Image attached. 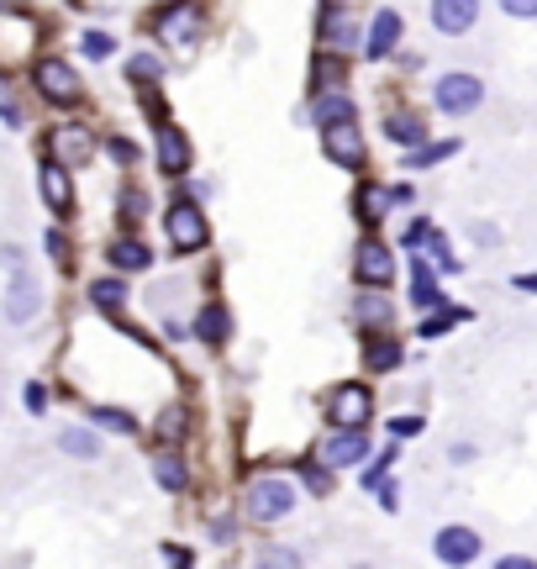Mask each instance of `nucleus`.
<instances>
[{"label":"nucleus","instance_id":"obj_8","mask_svg":"<svg viewBox=\"0 0 537 569\" xmlns=\"http://www.w3.org/2000/svg\"><path fill=\"white\" fill-rule=\"evenodd\" d=\"M354 270L363 285H390L395 280V259H390V248L380 238H363L354 253Z\"/></svg>","mask_w":537,"mask_h":569},{"label":"nucleus","instance_id":"obj_38","mask_svg":"<svg viewBox=\"0 0 537 569\" xmlns=\"http://www.w3.org/2000/svg\"><path fill=\"white\" fill-rule=\"evenodd\" d=\"M300 485H306L311 496H332V470L327 464H311V470L300 475Z\"/></svg>","mask_w":537,"mask_h":569},{"label":"nucleus","instance_id":"obj_49","mask_svg":"<svg viewBox=\"0 0 537 569\" xmlns=\"http://www.w3.org/2000/svg\"><path fill=\"white\" fill-rule=\"evenodd\" d=\"M511 285H516V291H522V296H533V291H537V274H516V280H511Z\"/></svg>","mask_w":537,"mask_h":569},{"label":"nucleus","instance_id":"obj_18","mask_svg":"<svg viewBox=\"0 0 537 569\" xmlns=\"http://www.w3.org/2000/svg\"><path fill=\"white\" fill-rule=\"evenodd\" d=\"M354 317L363 322V328H385L390 317H395V306H390V296H385V285H363V291H358V300H354Z\"/></svg>","mask_w":537,"mask_h":569},{"label":"nucleus","instance_id":"obj_29","mask_svg":"<svg viewBox=\"0 0 537 569\" xmlns=\"http://www.w3.org/2000/svg\"><path fill=\"white\" fill-rule=\"evenodd\" d=\"M453 153H458V143H417V149H406V169H432Z\"/></svg>","mask_w":537,"mask_h":569},{"label":"nucleus","instance_id":"obj_13","mask_svg":"<svg viewBox=\"0 0 537 569\" xmlns=\"http://www.w3.org/2000/svg\"><path fill=\"white\" fill-rule=\"evenodd\" d=\"M475 16H479V0H432V27L443 37H464L475 27Z\"/></svg>","mask_w":537,"mask_h":569},{"label":"nucleus","instance_id":"obj_43","mask_svg":"<svg viewBox=\"0 0 537 569\" xmlns=\"http://www.w3.org/2000/svg\"><path fill=\"white\" fill-rule=\"evenodd\" d=\"M22 401H27L32 417H37V412H48V390H43V386H27V390H22Z\"/></svg>","mask_w":537,"mask_h":569},{"label":"nucleus","instance_id":"obj_6","mask_svg":"<svg viewBox=\"0 0 537 569\" xmlns=\"http://www.w3.org/2000/svg\"><path fill=\"white\" fill-rule=\"evenodd\" d=\"M32 85L48 95L53 106H74V95H80V74H74V63L43 59V63H32Z\"/></svg>","mask_w":537,"mask_h":569},{"label":"nucleus","instance_id":"obj_33","mask_svg":"<svg viewBox=\"0 0 537 569\" xmlns=\"http://www.w3.org/2000/svg\"><path fill=\"white\" fill-rule=\"evenodd\" d=\"M158 74H164V63L153 59V54H138V59L127 63V80H132V85H153Z\"/></svg>","mask_w":537,"mask_h":569},{"label":"nucleus","instance_id":"obj_37","mask_svg":"<svg viewBox=\"0 0 537 569\" xmlns=\"http://www.w3.org/2000/svg\"><path fill=\"white\" fill-rule=\"evenodd\" d=\"M111 48H117L111 32H85V37H80V54H85V59H106Z\"/></svg>","mask_w":537,"mask_h":569},{"label":"nucleus","instance_id":"obj_36","mask_svg":"<svg viewBox=\"0 0 537 569\" xmlns=\"http://www.w3.org/2000/svg\"><path fill=\"white\" fill-rule=\"evenodd\" d=\"M90 417L100 422V427H117V432H132L138 422H132V412H121V406H95Z\"/></svg>","mask_w":537,"mask_h":569},{"label":"nucleus","instance_id":"obj_41","mask_svg":"<svg viewBox=\"0 0 537 569\" xmlns=\"http://www.w3.org/2000/svg\"><path fill=\"white\" fill-rule=\"evenodd\" d=\"M427 233H432V222H411V227L401 233V248H406V253H421V242H427Z\"/></svg>","mask_w":537,"mask_h":569},{"label":"nucleus","instance_id":"obj_16","mask_svg":"<svg viewBox=\"0 0 537 569\" xmlns=\"http://www.w3.org/2000/svg\"><path fill=\"white\" fill-rule=\"evenodd\" d=\"M37 180H43V201L59 211V216H63L69 206H74V185H69V175H63L59 158H48V164L37 169Z\"/></svg>","mask_w":537,"mask_h":569},{"label":"nucleus","instance_id":"obj_24","mask_svg":"<svg viewBox=\"0 0 537 569\" xmlns=\"http://www.w3.org/2000/svg\"><path fill=\"white\" fill-rule=\"evenodd\" d=\"M411 306L417 311H427V306H438V274L421 264L417 253H411Z\"/></svg>","mask_w":537,"mask_h":569},{"label":"nucleus","instance_id":"obj_42","mask_svg":"<svg viewBox=\"0 0 537 569\" xmlns=\"http://www.w3.org/2000/svg\"><path fill=\"white\" fill-rule=\"evenodd\" d=\"M501 11H506V16H516V22H533V16H537V0H501Z\"/></svg>","mask_w":537,"mask_h":569},{"label":"nucleus","instance_id":"obj_27","mask_svg":"<svg viewBox=\"0 0 537 569\" xmlns=\"http://www.w3.org/2000/svg\"><path fill=\"white\" fill-rule=\"evenodd\" d=\"M354 211L363 216V222H369V227H374V222H380V216L390 211V190H380V185H358Z\"/></svg>","mask_w":537,"mask_h":569},{"label":"nucleus","instance_id":"obj_47","mask_svg":"<svg viewBox=\"0 0 537 569\" xmlns=\"http://www.w3.org/2000/svg\"><path fill=\"white\" fill-rule=\"evenodd\" d=\"M411 195H417L411 185H395V190H390V206H411Z\"/></svg>","mask_w":537,"mask_h":569},{"label":"nucleus","instance_id":"obj_12","mask_svg":"<svg viewBox=\"0 0 537 569\" xmlns=\"http://www.w3.org/2000/svg\"><path fill=\"white\" fill-rule=\"evenodd\" d=\"M48 149H53V158L59 164H69V169H80V164H90V153H95V143H90L85 127H53V138H48Z\"/></svg>","mask_w":537,"mask_h":569},{"label":"nucleus","instance_id":"obj_23","mask_svg":"<svg viewBox=\"0 0 537 569\" xmlns=\"http://www.w3.org/2000/svg\"><path fill=\"white\" fill-rule=\"evenodd\" d=\"M184 427H190V412H184V406H164L158 422H153V438H158L164 449H175L179 438H184Z\"/></svg>","mask_w":537,"mask_h":569},{"label":"nucleus","instance_id":"obj_25","mask_svg":"<svg viewBox=\"0 0 537 569\" xmlns=\"http://www.w3.org/2000/svg\"><path fill=\"white\" fill-rule=\"evenodd\" d=\"M59 449L69 453V459H100V438H95L90 427H63Z\"/></svg>","mask_w":537,"mask_h":569},{"label":"nucleus","instance_id":"obj_32","mask_svg":"<svg viewBox=\"0 0 537 569\" xmlns=\"http://www.w3.org/2000/svg\"><path fill=\"white\" fill-rule=\"evenodd\" d=\"M421 248H427V253H432V264H438V270L458 274V259H453V248H448V242H443V233H438V227H432V233H427V242H421Z\"/></svg>","mask_w":537,"mask_h":569},{"label":"nucleus","instance_id":"obj_20","mask_svg":"<svg viewBox=\"0 0 537 569\" xmlns=\"http://www.w3.org/2000/svg\"><path fill=\"white\" fill-rule=\"evenodd\" d=\"M195 337L211 343V348H222V343L232 337V311H227V306H216V300L201 306V317H195Z\"/></svg>","mask_w":537,"mask_h":569},{"label":"nucleus","instance_id":"obj_7","mask_svg":"<svg viewBox=\"0 0 537 569\" xmlns=\"http://www.w3.org/2000/svg\"><path fill=\"white\" fill-rule=\"evenodd\" d=\"M322 149H327L332 164H343V169H358V164H363V132H358V121H354V117L327 121V127H322Z\"/></svg>","mask_w":537,"mask_h":569},{"label":"nucleus","instance_id":"obj_48","mask_svg":"<svg viewBox=\"0 0 537 569\" xmlns=\"http://www.w3.org/2000/svg\"><path fill=\"white\" fill-rule=\"evenodd\" d=\"M0 121H5V127H22V111H16L11 100H0Z\"/></svg>","mask_w":537,"mask_h":569},{"label":"nucleus","instance_id":"obj_14","mask_svg":"<svg viewBox=\"0 0 537 569\" xmlns=\"http://www.w3.org/2000/svg\"><path fill=\"white\" fill-rule=\"evenodd\" d=\"M317 32H322V48H332V54H354L358 37H363L348 11H322V27Z\"/></svg>","mask_w":537,"mask_h":569},{"label":"nucleus","instance_id":"obj_44","mask_svg":"<svg viewBox=\"0 0 537 569\" xmlns=\"http://www.w3.org/2000/svg\"><path fill=\"white\" fill-rule=\"evenodd\" d=\"M143 111H148L153 127H158V121H169V106H164V95H143Z\"/></svg>","mask_w":537,"mask_h":569},{"label":"nucleus","instance_id":"obj_9","mask_svg":"<svg viewBox=\"0 0 537 569\" xmlns=\"http://www.w3.org/2000/svg\"><path fill=\"white\" fill-rule=\"evenodd\" d=\"M37 306H43V296H37L32 274L16 270L11 274V291H5V322H11V328H27L32 317H37Z\"/></svg>","mask_w":537,"mask_h":569},{"label":"nucleus","instance_id":"obj_15","mask_svg":"<svg viewBox=\"0 0 537 569\" xmlns=\"http://www.w3.org/2000/svg\"><path fill=\"white\" fill-rule=\"evenodd\" d=\"M395 37H401V16H395V11H374L369 37H358V48H363L369 59H385L390 48H395Z\"/></svg>","mask_w":537,"mask_h":569},{"label":"nucleus","instance_id":"obj_17","mask_svg":"<svg viewBox=\"0 0 537 569\" xmlns=\"http://www.w3.org/2000/svg\"><path fill=\"white\" fill-rule=\"evenodd\" d=\"M195 27H201V11H195V5H169V11L158 16V32H164L169 43H179V48L195 43Z\"/></svg>","mask_w":537,"mask_h":569},{"label":"nucleus","instance_id":"obj_11","mask_svg":"<svg viewBox=\"0 0 537 569\" xmlns=\"http://www.w3.org/2000/svg\"><path fill=\"white\" fill-rule=\"evenodd\" d=\"M153 132H158V153H153L158 169H164V175H184V169H190V138H184L179 127H169V121H158Z\"/></svg>","mask_w":537,"mask_h":569},{"label":"nucleus","instance_id":"obj_39","mask_svg":"<svg viewBox=\"0 0 537 569\" xmlns=\"http://www.w3.org/2000/svg\"><path fill=\"white\" fill-rule=\"evenodd\" d=\"M395 453H401V449H380V459H374V464L363 470V490H374V485L385 479V470H390V464H395Z\"/></svg>","mask_w":537,"mask_h":569},{"label":"nucleus","instance_id":"obj_28","mask_svg":"<svg viewBox=\"0 0 537 569\" xmlns=\"http://www.w3.org/2000/svg\"><path fill=\"white\" fill-rule=\"evenodd\" d=\"M458 322H469V306H438V311L421 322V337H443V332H453Z\"/></svg>","mask_w":537,"mask_h":569},{"label":"nucleus","instance_id":"obj_19","mask_svg":"<svg viewBox=\"0 0 537 569\" xmlns=\"http://www.w3.org/2000/svg\"><path fill=\"white\" fill-rule=\"evenodd\" d=\"M106 259H111V270L138 274V270H148L153 264V248L143 238H117L111 248H106Z\"/></svg>","mask_w":537,"mask_h":569},{"label":"nucleus","instance_id":"obj_46","mask_svg":"<svg viewBox=\"0 0 537 569\" xmlns=\"http://www.w3.org/2000/svg\"><path fill=\"white\" fill-rule=\"evenodd\" d=\"M259 565H296V548H264Z\"/></svg>","mask_w":537,"mask_h":569},{"label":"nucleus","instance_id":"obj_2","mask_svg":"<svg viewBox=\"0 0 537 569\" xmlns=\"http://www.w3.org/2000/svg\"><path fill=\"white\" fill-rule=\"evenodd\" d=\"M432 100H438V111H448V117H469V111H479V100H485V85H479L475 74L453 69V74L438 80Z\"/></svg>","mask_w":537,"mask_h":569},{"label":"nucleus","instance_id":"obj_31","mask_svg":"<svg viewBox=\"0 0 537 569\" xmlns=\"http://www.w3.org/2000/svg\"><path fill=\"white\" fill-rule=\"evenodd\" d=\"M343 117H354V100H348L343 91H332V95L317 100V121H322V127H327V121H343Z\"/></svg>","mask_w":537,"mask_h":569},{"label":"nucleus","instance_id":"obj_30","mask_svg":"<svg viewBox=\"0 0 537 569\" xmlns=\"http://www.w3.org/2000/svg\"><path fill=\"white\" fill-rule=\"evenodd\" d=\"M90 300H95L106 317H117L121 306H127V285H121V280H95V285H90Z\"/></svg>","mask_w":537,"mask_h":569},{"label":"nucleus","instance_id":"obj_10","mask_svg":"<svg viewBox=\"0 0 537 569\" xmlns=\"http://www.w3.org/2000/svg\"><path fill=\"white\" fill-rule=\"evenodd\" d=\"M432 548H438V559H443V565H475V559H479V533H475V527H458V522H453V527L438 533Z\"/></svg>","mask_w":537,"mask_h":569},{"label":"nucleus","instance_id":"obj_3","mask_svg":"<svg viewBox=\"0 0 537 569\" xmlns=\"http://www.w3.org/2000/svg\"><path fill=\"white\" fill-rule=\"evenodd\" d=\"M327 470H354L369 459V427H332L322 438V453H317Z\"/></svg>","mask_w":537,"mask_h":569},{"label":"nucleus","instance_id":"obj_50","mask_svg":"<svg viewBox=\"0 0 537 569\" xmlns=\"http://www.w3.org/2000/svg\"><path fill=\"white\" fill-rule=\"evenodd\" d=\"M0 11H27V0H0Z\"/></svg>","mask_w":537,"mask_h":569},{"label":"nucleus","instance_id":"obj_4","mask_svg":"<svg viewBox=\"0 0 537 569\" xmlns=\"http://www.w3.org/2000/svg\"><path fill=\"white\" fill-rule=\"evenodd\" d=\"M369 417H374V395H369V386L327 390V422L332 427H369Z\"/></svg>","mask_w":537,"mask_h":569},{"label":"nucleus","instance_id":"obj_35","mask_svg":"<svg viewBox=\"0 0 537 569\" xmlns=\"http://www.w3.org/2000/svg\"><path fill=\"white\" fill-rule=\"evenodd\" d=\"M106 153H111V164H121V169H132V164L143 158V149H138L132 138H111V143H106Z\"/></svg>","mask_w":537,"mask_h":569},{"label":"nucleus","instance_id":"obj_45","mask_svg":"<svg viewBox=\"0 0 537 569\" xmlns=\"http://www.w3.org/2000/svg\"><path fill=\"white\" fill-rule=\"evenodd\" d=\"M390 432H395V438H417L421 417H395V422H390Z\"/></svg>","mask_w":537,"mask_h":569},{"label":"nucleus","instance_id":"obj_5","mask_svg":"<svg viewBox=\"0 0 537 569\" xmlns=\"http://www.w3.org/2000/svg\"><path fill=\"white\" fill-rule=\"evenodd\" d=\"M164 233H169V242H175L179 253H190V248H201V242H206V216H201L195 201H184V195H179L175 206L164 211Z\"/></svg>","mask_w":537,"mask_h":569},{"label":"nucleus","instance_id":"obj_34","mask_svg":"<svg viewBox=\"0 0 537 569\" xmlns=\"http://www.w3.org/2000/svg\"><path fill=\"white\" fill-rule=\"evenodd\" d=\"M117 211H121V216H127V222H138V216H143V211H148V195H143V190H132V185H127V190H117Z\"/></svg>","mask_w":537,"mask_h":569},{"label":"nucleus","instance_id":"obj_22","mask_svg":"<svg viewBox=\"0 0 537 569\" xmlns=\"http://www.w3.org/2000/svg\"><path fill=\"white\" fill-rule=\"evenodd\" d=\"M153 479H158V490H169V496H184V490H190V470L179 464L175 453H153Z\"/></svg>","mask_w":537,"mask_h":569},{"label":"nucleus","instance_id":"obj_1","mask_svg":"<svg viewBox=\"0 0 537 569\" xmlns=\"http://www.w3.org/2000/svg\"><path fill=\"white\" fill-rule=\"evenodd\" d=\"M242 507H248L253 522H279V517L296 511V485L290 479H253L248 496H242Z\"/></svg>","mask_w":537,"mask_h":569},{"label":"nucleus","instance_id":"obj_40","mask_svg":"<svg viewBox=\"0 0 537 569\" xmlns=\"http://www.w3.org/2000/svg\"><path fill=\"white\" fill-rule=\"evenodd\" d=\"M48 253H53V264H59V270H74V253H69V238H63L59 227L48 233Z\"/></svg>","mask_w":537,"mask_h":569},{"label":"nucleus","instance_id":"obj_26","mask_svg":"<svg viewBox=\"0 0 537 569\" xmlns=\"http://www.w3.org/2000/svg\"><path fill=\"white\" fill-rule=\"evenodd\" d=\"M385 132L401 143V149H417V143H427V127H421V117H406V111L385 117Z\"/></svg>","mask_w":537,"mask_h":569},{"label":"nucleus","instance_id":"obj_21","mask_svg":"<svg viewBox=\"0 0 537 569\" xmlns=\"http://www.w3.org/2000/svg\"><path fill=\"white\" fill-rule=\"evenodd\" d=\"M401 359H406V348H401L395 337H369V343H363V364H369L374 375H390V369H401Z\"/></svg>","mask_w":537,"mask_h":569}]
</instances>
